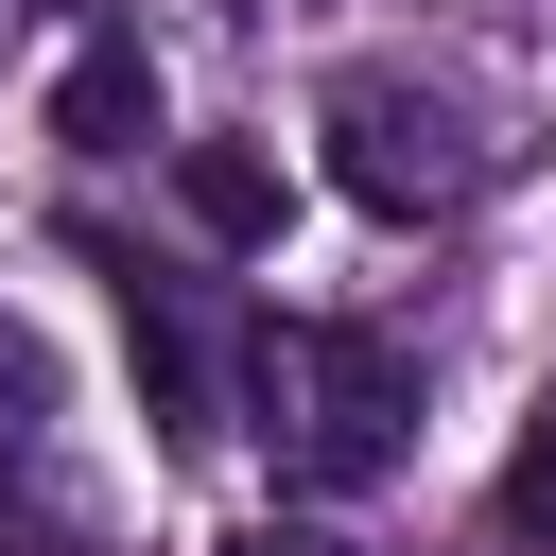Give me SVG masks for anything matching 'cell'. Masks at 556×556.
<instances>
[{
    "label": "cell",
    "mask_w": 556,
    "mask_h": 556,
    "mask_svg": "<svg viewBox=\"0 0 556 556\" xmlns=\"http://www.w3.org/2000/svg\"><path fill=\"white\" fill-rule=\"evenodd\" d=\"M0 17H52V0H0Z\"/></svg>",
    "instance_id": "9c48e42d"
},
{
    "label": "cell",
    "mask_w": 556,
    "mask_h": 556,
    "mask_svg": "<svg viewBox=\"0 0 556 556\" xmlns=\"http://www.w3.org/2000/svg\"><path fill=\"white\" fill-rule=\"evenodd\" d=\"M469 122L434 104V87H400V70H348L330 87V191L348 208H382V226H434V208H469Z\"/></svg>",
    "instance_id": "7a4b0ae2"
},
{
    "label": "cell",
    "mask_w": 556,
    "mask_h": 556,
    "mask_svg": "<svg viewBox=\"0 0 556 556\" xmlns=\"http://www.w3.org/2000/svg\"><path fill=\"white\" fill-rule=\"evenodd\" d=\"M504 521H556V417L521 434V469H504Z\"/></svg>",
    "instance_id": "52a82bcc"
},
{
    "label": "cell",
    "mask_w": 556,
    "mask_h": 556,
    "mask_svg": "<svg viewBox=\"0 0 556 556\" xmlns=\"http://www.w3.org/2000/svg\"><path fill=\"white\" fill-rule=\"evenodd\" d=\"M35 452H52V365L0 330V486H35Z\"/></svg>",
    "instance_id": "8992f818"
},
{
    "label": "cell",
    "mask_w": 556,
    "mask_h": 556,
    "mask_svg": "<svg viewBox=\"0 0 556 556\" xmlns=\"http://www.w3.org/2000/svg\"><path fill=\"white\" fill-rule=\"evenodd\" d=\"M122 348H139V382H156V417L208 434V348H191V313H174L156 278H122Z\"/></svg>",
    "instance_id": "277c9868"
},
{
    "label": "cell",
    "mask_w": 556,
    "mask_h": 556,
    "mask_svg": "<svg viewBox=\"0 0 556 556\" xmlns=\"http://www.w3.org/2000/svg\"><path fill=\"white\" fill-rule=\"evenodd\" d=\"M243 434L278 452V486L348 504L417 452V348L365 313H261L243 330Z\"/></svg>",
    "instance_id": "6da1fadb"
},
{
    "label": "cell",
    "mask_w": 556,
    "mask_h": 556,
    "mask_svg": "<svg viewBox=\"0 0 556 556\" xmlns=\"http://www.w3.org/2000/svg\"><path fill=\"white\" fill-rule=\"evenodd\" d=\"M174 191H191L208 243H261V226H278V174H261V156H174Z\"/></svg>",
    "instance_id": "5b68a950"
},
{
    "label": "cell",
    "mask_w": 556,
    "mask_h": 556,
    "mask_svg": "<svg viewBox=\"0 0 556 556\" xmlns=\"http://www.w3.org/2000/svg\"><path fill=\"white\" fill-rule=\"evenodd\" d=\"M226 556H330V539H313V521H243Z\"/></svg>",
    "instance_id": "ba28073f"
},
{
    "label": "cell",
    "mask_w": 556,
    "mask_h": 556,
    "mask_svg": "<svg viewBox=\"0 0 556 556\" xmlns=\"http://www.w3.org/2000/svg\"><path fill=\"white\" fill-rule=\"evenodd\" d=\"M52 139H70V156H139V139H156V70H139V35H87V52H70Z\"/></svg>",
    "instance_id": "3957f363"
}]
</instances>
